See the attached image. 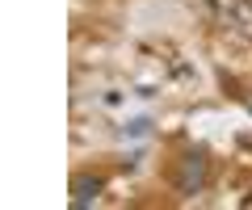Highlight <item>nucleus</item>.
<instances>
[{
  "label": "nucleus",
  "instance_id": "1",
  "mask_svg": "<svg viewBox=\"0 0 252 210\" xmlns=\"http://www.w3.org/2000/svg\"><path fill=\"white\" fill-rule=\"evenodd\" d=\"M97 189H101V181H76V206H84L89 198H97Z\"/></svg>",
  "mask_w": 252,
  "mask_h": 210
}]
</instances>
